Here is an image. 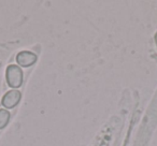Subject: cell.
<instances>
[{
    "mask_svg": "<svg viewBox=\"0 0 157 146\" xmlns=\"http://www.w3.org/2000/svg\"><path fill=\"white\" fill-rule=\"evenodd\" d=\"M6 79H7L8 85L11 88H20L23 84V80H24V75H23V71L21 67L16 65H10L8 66L7 70H6Z\"/></svg>",
    "mask_w": 157,
    "mask_h": 146,
    "instance_id": "cell-1",
    "label": "cell"
},
{
    "mask_svg": "<svg viewBox=\"0 0 157 146\" xmlns=\"http://www.w3.org/2000/svg\"><path fill=\"white\" fill-rule=\"evenodd\" d=\"M21 98H22V94L21 92H18L17 89H13L8 92L5 96L2 97L1 100V104L5 109L11 110L13 107H15L16 105L20 103Z\"/></svg>",
    "mask_w": 157,
    "mask_h": 146,
    "instance_id": "cell-2",
    "label": "cell"
},
{
    "mask_svg": "<svg viewBox=\"0 0 157 146\" xmlns=\"http://www.w3.org/2000/svg\"><path fill=\"white\" fill-rule=\"evenodd\" d=\"M37 60V55L33 52H29V51H22L16 55V62H17L18 67L29 68L35 65Z\"/></svg>",
    "mask_w": 157,
    "mask_h": 146,
    "instance_id": "cell-3",
    "label": "cell"
},
{
    "mask_svg": "<svg viewBox=\"0 0 157 146\" xmlns=\"http://www.w3.org/2000/svg\"><path fill=\"white\" fill-rule=\"evenodd\" d=\"M11 118V114L8 110L0 109V129H3L8 126Z\"/></svg>",
    "mask_w": 157,
    "mask_h": 146,
    "instance_id": "cell-4",
    "label": "cell"
},
{
    "mask_svg": "<svg viewBox=\"0 0 157 146\" xmlns=\"http://www.w3.org/2000/svg\"><path fill=\"white\" fill-rule=\"evenodd\" d=\"M155 44H156V46H157V32H156V35H155Z\"/></svg>",
    "mask_w": 157,
    "mask_h": 146,
    "instance_id": "cell-5",
    "label": "cell"
}]
</instances>
